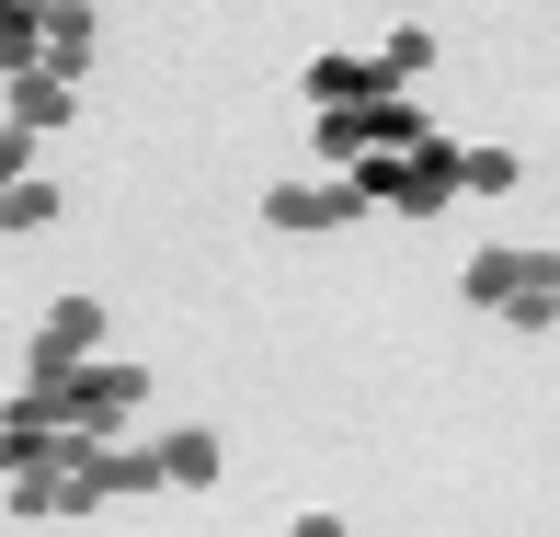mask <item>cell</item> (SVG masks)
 Listing matches in <instances>:
<instances>
[{"label":"cell","instance_id":"cell-4","mask_svg":"<svg viewBox=\"0 0 560 537\" xmlns=\"http://www.w3.org/2000/svg\"><path fill=\"white\" fill-rule=\"evenodd\" d=\"M69 457H81V480H92V503H149V492H172V469H161V434H69Z\"/></svg>","mask_w":560,"mask_h":537},{"label":"cell","instance_id":"cell-16","mask_svg":"<svg viewBox=\"0 0 560 537\" xmlns=\"http://www.w3.org/2000/svg\"><path fill=\"white\" fill-rule=\"evenodd\" d=\"M35 457H58V434H46V423H12V412H0V480H23Z\"/></svg>","mask_w":560,"mask_h":537},{"label":"cell","instance_id":"cell-13","mask_svg":"<svg viewBox=\"0 0 560 537\" xmlns=\"http://www.w3.org/2000/svg\"><path fill=\"white\" fill-rule=\"evenodd\" d=\"M366 138H377V149H423L435 126H423V104H412V92H377V104H366Z\"/></svg>","mask_w":560,"mask_h":537},{"label":"cell","instance_id":"cell-14","mask_svg":"<svg viewBox=\"0 0 560 537\" xmlns=\"http://www.w3.org/2000/svg\"><path fill=\"white\" fill-rule=\"evenodd\" d=\"M377 69H389V81L412 92L423 69H435V35H423V23H389V35H377Z\"/></svg>","mask_w":560,"mask_h":537},{"label":"cell","instance_id":"cell-18","mask_svg":"<svg viewBox=\"0 0 560 537\" xmlns=\"http://www.w3.org/2000/svg\"><path fill=\"white\" fill-rule=\"evenodd\" d=\"M23 172H35V126L0 115V184H23Z\"/></svg>","mask_w":560,"mask_h":537},{"label":"cell","instance_id":"cell-12","mask_svg":"<svg viewBox=\"0 0 560 537\" xmlns=\"http://www.w3.org/2000/svg\"><path fill=\"white\" fill-rule=\"evenodd\" d=\"M46 69H58V81H81V69H92V0L46 12Z\"/></svg>","mask_w":560,"mask_h":537},{"label":"cell","instance_id":"cell-5","mask_svg":"<svg viewBox=\"0 0 560 537\" xmlns=\"http://www.w3.org/2000/svg\"><path fill=\"white\" fill-rule=\"evenodd\" d=\"M366 218V184L332 172V184H264V229H287V241H310V229H343Z\"/></svg>","mask_w":560,"mask_h":537},{"label":"cell","instance_id":"cell-15","mask_svg":"<svg viewBox=\"0 0 560 537\" xmlns=\"http://www.w3.org/2000/svg\"><path fill=\"white\" fill-rule=\"evenodd\" d=\"M457 184H469V195H515L526 161H515V149H457Z\"/></svg>","mask_w":560,"mask_h":537},{"label":"cell","instance_id":"cell-1","mask_svg":"<svg viewBox=\"0 0 560 537\" xmlns=\"http://www.w3.org/2000/svg\"><path fill=\"white\" fill-rule=\"evenodd\" d=\"M457 287H469V310H503L526 331H560V252H469L457 264Z\"/></svg>","mask_w":560,"mask_h":537},{"label":"cell","instance_id":"cell-3","mask_svg":"<svg viewBox=\"0 0 560 537\" xmlns=\"http://www.w3.org/2000/svg\"><path fill=\"white\" fill-rule=\"evenodd\" d=\"M138 400H149V366H115V354H92V366H69V423L58 434H126L138 423Z\"/></svg>","mask_w":560,"mask_h":537},{"label":"cell","instance_id":"cell-6","mask_svg":"<svg viewBox=\"0 0 560 537\" xmlns=\"http://www.w3.org/2000/svg\"><path fill=\"white\" fill-rule=\"evenodd\" d=\"M298 92H310V115H354V104H377V92H400V81L377 69V46H366V58H354V46H320Z\"/></svg>","mask_w":560,"mask_h":537},{"label":"cell","instance_id":"cell-2","mask_svg":"<svg viewBox=\"0 0 560 537\" xmlns=\"http://www.w3.org/2000/svg\"><path fill=\"white\" fill-rule=\"evenodd\" d=\"M354 184H366V207H389V218H446L457 195H469L446 138H423V149H366V161H354Z\"/></svg>","mask_w":560,"mask_h":537},{"label":"cell","instance_id":"cell-8","mask_svg":"<svg viewBox=\"0 0 560 537\" xmlns=\"http://www.w3.org/2000/svg\"><path fill=\"white\" fill-rule=\"evenodd\" d=\"M0 115L35 126V138H58V126L81 115V81H58V69H23V81H0Z\"/></svg>","mask_w":560,"mask_h":537},{"label":"cell","instance_id":"cell-9","mask_svg":"<svg viewBox=\"0 0 560 537\" xmlns=\"http://www.w3.org/2000/svg\"><path fill=\"white\" fill-rule=\"evenodd\" d=\"M161 469H172V492H207V480L229 469V446H218L207 423H172V434H161Z\"/></svg>","mask_w":560,"mask_h":537},{"label":"cell","instance_id":"cell-19","mask_svg":"<svg viewBox=\"0 0 560 537\" xmlns=\"http://www.w3.org/2000/svg\"><path fill=\"white\" fill-rule=\"evenodd\" d=\"M287 537H343V515H320V503H310V515H298Z\"/></svg>","mask_w":560,"mask_h":537},{"label":"cell","instance_id":"cell-17","mask_svg":"<svg viewBox=\"0 0 560 537\" xmlns=\"http://www.w3.org/2000/svg\"><path fill=\"white\" fill-rule=\"evenodd\" d=\"M366 104H354V115H320V161H332V172H354V161H366Z\"/></svg>","mask_w":560,"mask_h":537},{"label":"cell","instance_id":"cell-7","mask_svg":"<svg viewBox=\"0 0 560 537\" xmlns=\"http://www.w3.org/2000/svg\"><path fill=\"white\" fill-rule=\"evenodd\" d=\"M104 297H81V287H69V297H46V310H35V354H58V366H92V354H104Z\"/></svg>","mask_w":560,"mask_h":537},{"label":"cell","instance_id":"cell-11","mask_svg":"<svg viewBox=\"0 0 560 537\" xmlns=\"http://www.w3.org/2000/svg\"><path fill=\"white\" fill-rule=\"evenodd\" d=\"M35 229H58V184L23 172V184H0V241H35Z\"/></svg>","mask_w":560,"mask_h":537},{"label":"cell","instance_id":"cell-10","mask_svg":"<svg viewBox=\"0 0 560 537\" xmlns=\"http://www.w3.org/2000/svg\"><path fill=\"white\" fill-rule=\"evenodd\" d=\"M23 69H46V12L35 0H0V81H23Z\"/></svg>","mask_w":560,"mask_h":537}]
</instances>
